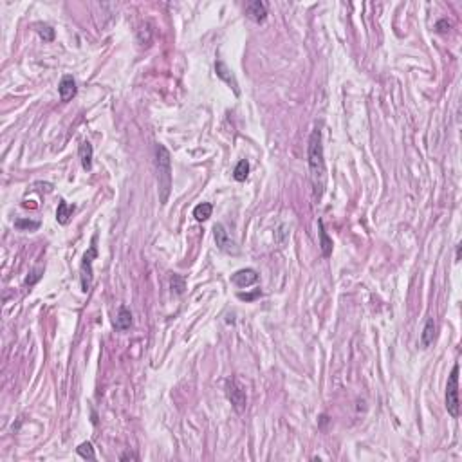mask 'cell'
I'll return each instance as SVG.
<instances>
[{"label":"cell","mask_w":462,"mask_h":462,"mask_svg":"<svg viewBox=\"0 0 462 462\" xmlns=\"http://www.w3.org/2000/svg\"><path fill=\"white\" fill-rule=\"evenodd\" d=\"M42 273H44V269H34L31 271V276L26 278V285H34L38 280L42 278Z\"/></svg>","instance_id":"cell-22"},{"label":"cell","mask_w":462,"mask_h":462,"mask_svg":"<svg viewBox=\"0 0 462 462\" xmlns=\"http://www.w3.org/2000/svg\"><path fill=\"white\" fill-rule=\"evenodd\" d=\"M98 256L96 251V235L93 237V242H90L89 251L83 255L82 266H80V282H82V291L89 292L90 287H93V262Z\"/></svg>","instance_id":"cell-4"},{"label":"cell","mask_w":462,"mask_h":462,"mask_svg":"<svg viewBox=\"0 0 462 462\" xmlns=\"http://www.w3.org/2000/svg\"><path fill=\"white\" fill-rule=\"evenodd\" d=\"M433 340H435V322H433V318H428V322H426L424 329H422V334H421L422 348L430 347V345L433 343Z\"/></svg>","instance_id":"cell-15"},{"label":"cell","mask_w":462,"mask_h":462,"mask_svg":"<svg viewBox=\"0 0 462 462\" xmlns=\"http://www.w3.org/2000/svg\"><path fill=\"white\" fill-rule=\"evenodd\" d=\"M130 325H132V312H130L125 305L119 307L118 316H116V320H114V329L119 330V332H125V330L130 329Z\"/></svg>","instance_id":"cell-11"},{"label":"cell","mask_w":462,"mask_h":462,"mask_svg":"<svg viewBox=\"0 0 462 462\" xmlns=\"http://www.w3.org/2000/svg\"><path fill=\"white\" fill-rule=\"evenodd\" d=\"M36 33L40 34L45 42H52L56 36L54 29H52L51 26H47V24H36Z\"/></svg>","instance_id":"cell-19"},{"label":"cell","mask_w":462,"mask_h":462,"mask_svg":"<svg viewBox=\"0 0 462 462\" xmlns=\"http://www.w3.org/2000/svg\"><path fill=\"white\" fill-rule=\"evenodd\" d=\"M121 460H128V458H132V460H137V455H134V453H125V455H121Z\"/></svg>","instance_id":"cell-24"},{"label":"cell","mask_w":462,"mask_h":462,"mask_svg":"<svg viewBox=\"0 0 462 462\" xmlns=\"http://www.w3.org/2000/svg\"><path fill=\"white\" fill-rule=\"evenodd\" d=\"M156 168L159 184V202L167 204L172 192V156L164 144H156Z\"/></svg>","instance_id":"cell-2"},{"label":"cell","mask_w":462,"mask_h":462,"mask_svg":"<svg viewBox=\"0 0 462 462\" xmlns=\"http://www.w3.org/2000/svg\"><path fill=\"white\" fill-rule=\"evenodd\" d=\"M455 258H457V262L460 260V244H457V253H455Z\"/></svg>","instance_id":"cell-25"},{"label":"cell","mask_w":462,"mask_h":462,"mask_svg":"<svg viewBox=\"0 0 462 462\" xmlns=\"http://www.w3.org/2000/svg\"><path fill=\"white\" fill-rule=\"evenodd\" d=\"M78 156H80V159H82L83 170L89 172L90 168H93V144H90L89 141H83V143L80 144Z\"/></svg>","instance_id":"cell-12"},{"label":"cell","mask_w":462,"mask_h":462,"mask_svg":"<svg viewBox=\"0 0 462 462\" xmlns=\"http://www.w3.org/2000/svg\"><path fill=\"white\" fill-rule=\"evenodd\" d=\"M246 13H248V16L251 20H255V22H264L267 16V6L266 2H262V0H255V2H251V4H248V8H246Z\"/></svg>","instance_id":"cell-10"},{"label":"cell","mask_w":462,"mask_h":462,"mask_svg":"<svg viewBox=\"0 0 462 462\" xmlns=\"http://www.w3.org/2000/svg\"><path fill=\"white\" fill-rule=\"evenodd\" d=\"M318 228H320V248H322V255L325 258H329L332 255V238L327 235L323 220H318Z\"/></svg>","instance_id":"cell-13"},{"label":"cell","mask_w":462,"mask_h":462,"mask_svg":"<svg viewBox=\"0 0 462 462\" xmlns=\"http://www.w3.org/2000/svg\"><path fill=\"white\" fill-rule=\"evenodd\" d=\"M170 285H172V291H175L177 294H182L186 289V282L181 274H172L170 278Z\"/></svg>","instance_id":"cell-20"},{"label":"cell","mask_w":462,"mask_h":462,"mask_svg":"<svg viewBox=\"0 0 462 462\" xmlns=\"http://www.w3.org/2000/svg\"><path fill=\"white\" fill-rule=\"evenodd\" d=\"M307 159H309V172H311L312 188H315L316 199H320L325 188L327 168L323 159V141H322V128L316 126L309 137V148H307Z\"/></svg>","instance_id":"cell-1"},{"label":"cell","mask_w":462,"mask_h":462,"mask_svg":"<svg viewBox=\"0 0 462 462\" xmlns=\"http://www.w3.org/2000/svg\"><path fill=\"white\" fill-rule=\"evenodd\" d=\"M450 27H451V24L448 22L446 19L439 20V22L435 24V29H437V33H446V31H450Z\"/></svg>","instance_id":"cell-23"},{"label":"cell","mask_w":462,"mask_h":462,"mask_svg":"<svg viewBox=\"0 0 462 462\" xmlns=\"http://www.w3.org/2000/svg\"><path fill=\"white\" fill-rule=\"evenodd\" d=\"M231 282L237 287H249V285L258 282V273L255 269H241L231 274Z\"/></svg>","instance_id":"cell-8"},{"label":"cell","mask_w":462,"mask_h":462,"mask_svg":"<svg viewBox=\"0 0 462 462\" xmlns=\"http://www.w3.org/2000/svg\"><path fill=\"white\" fill-rule=\"evenodd\" d=\"M74 210H76L74 204H69V202H65V200H60L58 210H56V220H58L62 226H65L67 222H69V218L72 217Z\"/></svg>","instance_id":"cell-14"},{"label":"cell","mask_w":462,"mask_h":462,"mask_svg":"<svg viewBox=\"0 0 462 462\" xmlns=\"http://www.w3.org/2000/svg\"><path fill=\"white\" fill-rule=\"evenodd\" d=\"M15 228L20 229V231H36V229L40 228V222L29 220V218H16Z\"/></svg>","instance_id":"cell-18"},{"label":"cell","mask_w":462,"mask_h":462,"mask_svg":"<svg viewBox=\"0 0 462 462\" xmlns=\"http://www.w3.org/2000/svg\"><path fill=\"white\" fill-rule=\"evenodd\" d=\"M446 410L451 417L457 419L460 414V399H458V363H455L446 384Z\"/></svg>","instance_id":"cell-3"},{"label":"cell","mask_w":462,"mask_h":462,"mask_svg":"<svg viewBox=\"0 0 462 462\" xmlns=\"http://www.w3.org/2000/svg\"><path fill=\"white\" fill-rule=\"evenodd\" d=\"M215 72H217L218 78L224 80V82L228 83L231 89H233L235 96H238V94H241V90H238V82H237V78H235L233 70L229 69V67L226 65L224 62H220V60H218V62L215 63Z\"/></svg>","instance_id":"cell-7"},{"label":"cell","mask_w":462,"mask_h":462,"mask_svg":"<svg viewBox=\"0 0 462 462\" xmlns=\"http://www.w3.org/2000/svg\"><path fill=\"white\" fill-rule=\"evenodd\" d=\"M226 396L231 401L233 408L237 412H244L246 408V390L242 389V384L237 379H228L226 381Z\"/></svg>","instance_id":"cell-5"},{"label":"cell","mask_w":462,"mask_h":462,"mask_svg":"<svg viewBox=\"0 0 462 462\" xmlns=\"http://www.w3.org/2000/svg\"><path fill=\"white\" fill-rule=\"evenodd\" d=\"M78 455L83 458H89V460H94L96 458V455H94V448L90 442H82L78 446Z\"/></svg>","instance_id":"cell-21"},{"label":"cell","mask_w":462,"mask_h":462,"mask_svg":"<svg viewBox=\"0 0 462 462\" xmlns=\"http://www.w3.org/2000/svg\"><path fill=\"white\" fill-rule=\"evenodd\" d=\"M213 235H215V242H217V248L222 249L224 253H237V246H235V241L231 238V235L228 233V229L222 224H215L213 228Z\"/></svg>","instance_id":"cell-6"},{"label":"cell","mask_w":462,"mask_h":462,"mask_svg":"<svg viewBox=\"0 0 462 462\" xmlns=\"http://www.w3.org/2000/svg\"><path fill=\"white\" fill-rule=\"evenodd\" d=\"M58 93H60V100L63 103H67V101L76 96V82H74V78L70 74H65L62 78V82L58 85Z\"/></svg>","instance_id":"cell-9"},{"label":"cell","mask_w":462,"mask_h":462,"mask_svg":"<svg viewBox=\"0 0 462 462\" xmlns=\"http://www.w3.org/2000/svg\"><path fill=\"white\" fill-rule=\"evenodd\" d=\"M211 211H213V206H211L210 202H202V204H199V206H195V210H193V217H195V220L204 222V220H208V218L211 217Z\"/></svg>","instance_id":"cell-16"},{"label":"cell","mask_w":462,"mask_h":462,"mask_svg":"<svg viewBox=\"0 0 462 462\" xmlns=\"http://www.w3.org/2000/svg\"><path fill=\"white\" fill-rule=\"evenodd\" d=\"M248 175H249V163H248V161H246V159L238 161L237 167H235V170H233V177H235V181L244 182L246 179H248Z\"/></svg>","instance_id":"cell-17"}]
</instances>
